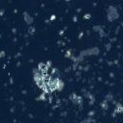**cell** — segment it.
<instances>
[{"label": "cell", "mask_w": 123, "mask_h": 123, "mask_svg": "<svg viewBox=\"0 0 123 123\" xmlns=\"http://www.w3.org/2000/svg\"><path fill=\"white\" fill-rule=\"evenodd\" d=\"M117 15H118V14H117V12H116L115 8L110 7L109 12H108V18H109L110 20H113V19L117 18Z\"/></svg>", "instance_id": "1"}, {"label": "cell", "mask_w": 123, "mask_h": 123, "mask_svg": "<svg viewBox=\"0 0 123 123\" xmlns=\"http://www.w3.org/2000/svg\"><path fill=\"white\" fill-rule=\"evenodd\" d=\"M122 111H123V107L120 104H117V106H116V108L114 110V112L115 113H121Z\"/></svg>", "instance_id": "2"}, {"label": "cell", "mask_w": 123, "mask_h": 123, "mask_svg": "<svg viewBox=\"0 0 123 123\" xmlns=\"http://www.w3.org/2000/svg\"><path fill=\"white\" fill-rule=\"evenodd\" d=\"M24 19H25V21H26L28 24H31V23H32V21H33L32 17H31L28 13H25V15H24Z\"/></svg>", "instance_id": "3"}, {"label": "cell", "mask_w": 123, "mask_h": 123, "mask_svg": "<svg viewBox=\"0 0 123 123\" xmlns=\"http://www.w3.org/2000/svg\"><path fill=\"white\" fill-rule=\"evenodd\" d=\"M102 107H103V109H105V110H106V109L108 108L107 103H106V102H103V103H102Z\"/></svg>", "instance_id": "4"}]
</instances>
